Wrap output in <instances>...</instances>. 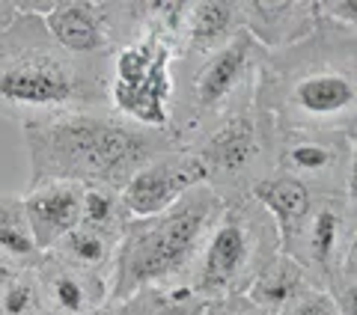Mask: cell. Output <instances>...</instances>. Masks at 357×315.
<instances>
[{
    "label": "cell",
    "mask_w": 357,
    "mask_h": 315,
    "mask_svg": "<svg viewBox=\"0 0 357 315\" xmlns=\"http://www.w3.org/2000/svg\"><path fill=\"white\" fill-rule=\"evenodd\" d=\"M277 253L280 235L259 202L253 197L223 202L203 241L188 289L203 303L244 295Z\"/></svg>",
    "instance_id": "6"
},
{
    "label": "cell",
    "mask_w": 357,
    "mask_h": 315,
    "mask_svg": "<svg viewBox=\"0 0 357 315\" xmlns=\"http://www.w3.org/2000/svg\"><path fill=\"white\" fill-rule=\"evenodd\" d=\"M203 315H268V312L253 307L244 295H236V298H220V300L206 303Z\"/></svg>",
    "instance_id": "26"
},
{
    "label": "cell",
    "mask_w": 357,
    "mask_h": 315,
    "mask_svg": "<svg viewBox=\"0 0 357 315\" xmlns=\"http://www.w3.org/2000/svg\"><path fill=\"white\" fill-rule=\"evenodd\" d=\"M244 33L238 0H188L182 45L176 60H199Z\"/></svg>",
    "instance_id": "16"
},
{
    "label": "cell",
    "mask_w": 357,
    "mask_h": 315,
    "mask_svg": "<svg viewBox=\"0 0 357 315\" xmlns=\"http://www.w3.org/2000/svg\"><path fill=\"white\" fill-rule=\"evenodd\" d=\"M253 105L280 134L357 131V33L319 18L283 51H265Z\"/></svg>",
    "instance_id": "1"
},
{
    "label": "cell",
    "mask_w": 357,
    "mask_h": 315,
    "mask_svg": "<svg viewBox=\"0 0 357 315\" xmlns=\"http://www.w3.org/2000/svg\"><path fill=\"white\" fill-rule=\"evenodd\" d=\"M280 315H342V312H340V307L333 303V298L328 295L325 289L310 286V289L301 291V295L289 303Z\"/></svg>",
    "instance_id": "24"
},
{
    "label": "cell",
    "mask_w": 357,
    "mask_h": 315,
    "mask_svg": "<svg viewBox=\"0 0 357 315\" xmlns=\"http://www.w3.org/2000/svg\"><path fill=\"white\" fill-rule=\"evenodd\" d=\"M0 309H3V315H45L36 277H33L30 268L18 271L13 283L0 291Z\"/></svg>",
    "instance_id": "23"
},
{
    "label": "cell",
    "mask_w": 357,
    "mask_h": 315,
    "mask_svg": "<svg viewBox=\"0 0 357 315\" xmlns=\"http://www.w3.org/2000/svg\"><path fill=\"white\" fill-rule=\"evenodd\" d=\"M312 9H316L319 18L333 21V24H342V27H354L357 24L354 0H312Z\"/></svg>",
    "instance_id": "25"
},
{
    "label": "cell",
    "mask_w": 357,
    "mask_h": 315,
    "mask_svg": "<svg viewBox=\"0 0 357 315\" xmlns=\"http://www.w3.org/2000/svg\"><path fill=\"white\" fill-rule=\"evenodd\" d=\"M18 271H21V268H15L6 256H0V291H3L9 283H13V277H15Z\"/></svg>",
    "instance_id": "28"
},
{
    "label": "cell",
    "mask_w": 357,
    "mask_h": 315,
    "mask_svg": "<svg viewBox=\"0 0 357 315\" xmlns=\"http://www.w3.org/2000/svg\"><path fill=\"white\" fill-rule=\"evenodd\" d=\"M310 286L312 283L304 274V268H301L295 259H289L286 253H277L271 262L256 274V279L248 286V291H244V298L268 315H280L289 303Z\"/></svg>",
    "instance_id": "18"
},
{
    "label": "cell",
    "mask_w": 357,
    "mask_h": 315,
    "mask_svg": "<svg viewBox=\"0 0 357 315\" xmlns=\"http://www.w3.org/2000/svg\"><path fill=\"white\" fill-rule=\"evenodd\" d=\"M280 131L256 105L215 122L185 149L203 164L206 185L223 202L244 199L277 170Z\"/></svg>",
    "instance_id": "7"
},
{
    "label": "cell",
    "mask_w": 357,
    "mask_h": 315,
    "mask_svg": "<svg viewBox=\"0 0 357 315\" xmlns=\"http://www.w3.org/2000/svg\"><path fill=\"white\" fill-rule=\"evenodd\" d=\"M220 208L223 199L208 185H199L161 215L134 217L116 247L107 300L140 289H188Z\"/></svg>",
    "instance_id": "4"
},
{
    "label": "cell",
    "mask_w": 357,
    "mask_h": 315,
    "mask_svg": "<svg viewBox=\"0 0 357 315\" xmlns=\"http://www.w3.org/2000/svg\"><path fill=\"white\" fill-rule=\"evenodd\" d=\"M42 24L69 54L110 60L146 33V13L143 0H51Z\"/></svg>",
    "instance_id": "9"
},
{
    "label": "cell",
    "mask_w": 357,
    "mask_h": 315,
    "mask_svg": "<svg viewBox=\"0 0 357 315\" xmlns=\"http://www.w3.org/2000/svg\"><path fill=\"white\" fill-rule=\"evenodd\" d=\"M0 256H6L21 271H27L42 259L39 244L30 232L24 206H21V197L15 194L0 197Z\"/></svg>",
    "instance_id": "21"
},
{
    "label": "cell",
    "mask_w": 357,
    "mask_h": 315,
    "mask_svg": "<svg viewBox=\"0 0 357 315\" xmlns=\"http://www.w3.org/2000/svg\"><path fill=\"white\" fill-rule=\"evenodd\" d=\"M0 315H3V309H0Z\"/></svg>",
    "instance_id": "29"
},
{
    "label": "cell",
    "mask_w": 357,
    "mask_h": 315,
    "mask_svg": "<svg viewBox=\"0 0 357 315\" xmlns=\"http://www.w3.org/2000/svg\"><path fill=\"white\" fill-rule=\"evenodd\" d=\"M116 247L119 238H110V235L102 232H93L86 226H75L69 235L51 247V256L60 259V262L77 268L84 274H93V277H102L110 283V271H114V259H116Z\"/></svg>",
    "instance_id": "19"
},
{
    "label": "cell",
    "mask_w": 357,
    "mask_h": 315,
    "mask_svg": "<svg viewBox=\"0 0 357 315\" xmlns=\"http://www.w3.org/2000/svg\"><path fill=\"white\" fill-rule=\"evenodd\" d=\"M283 253L304 268L312 286L328 289L333 277L357 259L354 197H316L298 238Z\"/></svg>",
    "instance_id": "10"
},
{
    "label": "cell",
    "mask_w": 357,
    "mask_h": 315,
    "mask_svg": "<svg viewBox=\"0 0 357 315\" xmlns=\"http://www.w3.org/2000/svg\"><path fill=\"white\" fill-rule=\"evenodd\" d=\"M110 60L60 48L42 15L21 13L0 30V116L18 125L107 110Z\"/></svg>",
    "instance_id": "3"
},
{
    "label": "cell",
    "mask_w": 357,
    "mask_h": 315,
    "mask_svg": "<svg viewBox=\"0 0 357 315\" xmlns=\"http://www.w3.org/2000/svg\"><path fill=\"white\" fill-rule=\"evenodd\" d=\"M354 134L295 131L277 140V173L298 178L316 197H354Z\"/></svg>",
    "instance_id": "11"
},
{
    "label": "cell",
    "mask_w": 357,
    "mask_h": 315,
    "mask_svg": "<svg viewBox=\"0 0 357 315\" xmlns=\"http://www.w3.org/2000/svg\"><path fill=\"white\" fill-rule=\"evenodd\" d=\"M265 51L248 33L199 60H173L170 125L178 146L194 143L215 122L253 105Z\"/></svg>",
    "instance_id": "5"
},
{
    "label": "cell",
    "mask_w": 357,
    "mask_h": 315,
    "mask_svg": "<svg viewBox=\"0 0 357 315\" xmlns=\"http://www.w3.org/2000/svg\"><path fill=\"white\" fill-rule=\"evenodd\" d=\"M134 217L128 215V208L122 206L119 190L110 187H84V202H81V223L93 232L110 235V238H122V232L128 229V223Z\"/></svg>",
    "instance_id": "22"
},
{
    "label": "cell",
    "mask_w": 357,
    "mask_h": 315,
    "mask_svg": "<svg viewBox=\"0 0 357 315\" xmlns=\"http://www.w3.org/2000/svg\"><path fill=\"white\" fill-rule=\"evenodd\" d=\"M199 185H206L203 164L191 155V149L178 146V149L164 152L152 158L146 167H140L131 176V182L119 190V197L131 217H152L167 211L188 190Z\"/></svg>",
    "instance_id": "12"
},
{
    "label": "cell",
    "mask_w": 357,
    "mask_h": 315,
    "mask_svg": "<svg viewBox=\"0 0 357 315\" xmlns=\"http://www.w3.org/2000/svg\"><path fill=\"white\" fill-rule=\"evenodd\" d=\"M244 33L262 51H283L307 39L319 24L312 0H238Z\"/></svg>",
    "instance_id": "14"
},
{
    "label": "cell",
    "mask_w": 357,
    "mask_h": 315,
    "mask_svg": "<svg viewBox=\"0 0 357 315\" xmlns=\"http://www.w3.org/2000/svg\"><path fill=\"white\" fill-rule=\"evenodd\" d=\"M30 164L27 187L69 182L122 190L152 158L178 149L170 131L143 128L114 110H84L21 125Z\"/></svg>",
    "instance_id": "2"
},
{
    "label": "cell",
    "mask_w": 357,
    "mask_h": 315,
    "mask_svg": "<svg viewBox=\"0 0 357 315\" xmlns=\"http://www.w3.org/2000/svg\"><path fill=\"white\" fill-rule=\"evenodd\" d=\"M36 277L45 315H96L110 298V283L60 262L51 253L30 268Z\"/></svg>",
    "instance_id": "13"
},
{
    "label": "cell",
    "mask_w": 357,
    "mask_h": 315,
    "mask_svg": "<svg viewBox=\"0 0 357 315\" xmlns=\"http://www.w3.org/2000/svg\"><path fill=\"white\" fill-rule=\"evenodd\" d=\"M250 197L259 202V206L268 211V217L274 220L277 235H280V253L298 238L304 220L310 217L312 202H316V194H310L298 178L277 173V170L268 176L265 182L256 185Z\"/></svg>",
    "instance_id": "17"
},
{
    "label": "cell",
    "mask_w": 357,
    "mask_h": 315,
    "mask_svg": "<svg viewBox=\"0 0 357 315\" xmlns=\"http://www.w3.org/2000/svg\"><path fill=\"white\" fill-rule=\"evenodd\" d=\"M81 202H84V187L69 182L27 187L21 194V206H24L30 232L42 253H48L63 235H69L81 223Z\"/></svg>",
    "instance_id": "15"
},
{
    "label": "cell",
    "mask_w": 357,
    "mask_h": 315,
    "mask_svg": "<svg viewBox=\"0 0 357 315\" xmlns=\"http://www.w3.org/2000/svg\"><path fill=\"white\" fill-rule=\"evenodd\" d=\"M173 60L176 51L152 33L114 51L110 57L107 105L122 119L143 128L170 125L173 101Z\"/></svg>",
    "instance_id": "8"
},
{
    "label": "cell",
    "mask_w": 357,
    "mask_h": 315,
    "mask_svg": "<svg viewBox=\"0 0 357 315\" xmlns=\"http://www.w3.org/2000/svg\"><path fill=\"white\" fill-rule=\"evenodd\" d=\"M206 303L191 289H140L107 300L96 315H203Z\"/></svg>",
    "instance_id": "20"
},
{
    "label": "cell",
    "mask_w": 357,
    "mask_h": 315,
    "mask_svg": "<svg viewBox=\"0 0 357 315\" xmlns=\"http://www.w3.org/2000/svg\"><path fill=\"white\" fill-rule=\"evenodd\" d=\"M18 15H21L18 0H0V30H6Z\"/></svg>",
    "instance_id": "27"
}]
</instances>
